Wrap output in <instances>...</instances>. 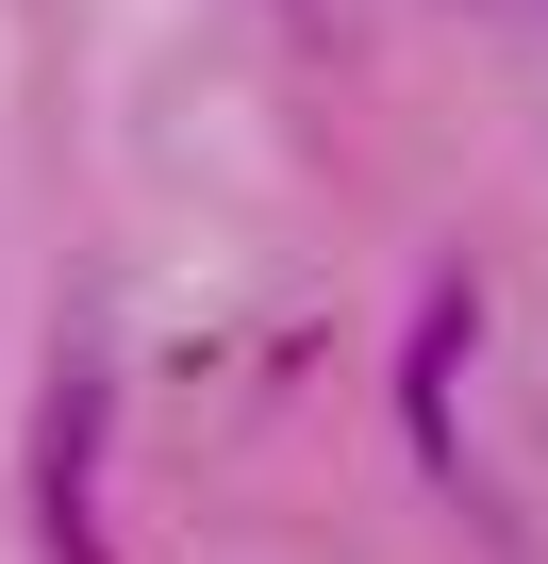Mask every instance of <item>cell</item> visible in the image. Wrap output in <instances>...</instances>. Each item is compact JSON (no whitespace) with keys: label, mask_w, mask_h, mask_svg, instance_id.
<instances>
[{"label":"cell","mask_w":548,"mask_h":564,"mask_svg":"<svg viewBox=\"0 0 548 564\" xmlns=\"http://www.w3.org/2000/svg\"><path fill=\"white\" fill-rule=\"evenodd\" d=\"M51 531H67V564H117L100 547V366L51 382Z\"/></svg>","instance_id":"6da1fadb"}]
</instances>
